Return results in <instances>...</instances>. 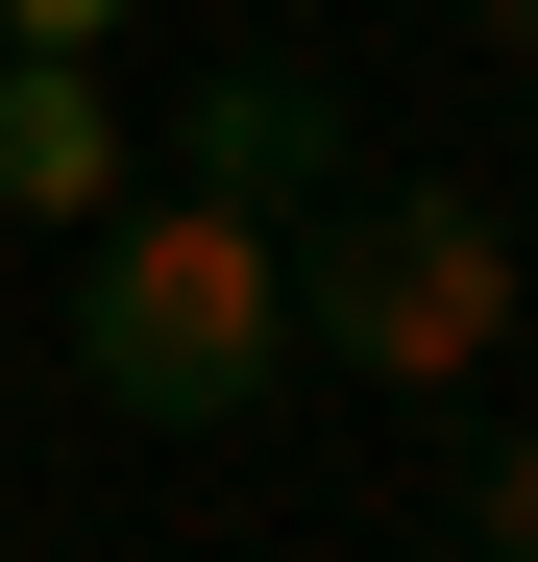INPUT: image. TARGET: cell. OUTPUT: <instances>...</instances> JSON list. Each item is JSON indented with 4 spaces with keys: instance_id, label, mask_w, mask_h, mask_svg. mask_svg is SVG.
<instances>
[{
    "instance_id": "6da1fadb",
    "label": "cell",
    "mask_w": 538,
    "mask_h": 562,
    "mask_svg": "<svg viewBox=\"0 0 538 562\" xmlns=\"http://www.w3.org/2000/svg\"><path fill=\"white\" fill-rule=\"evenodd\" d=\"M74 392L147 416V440H221L294 392V221L245 196H99V245H74Z\"/></svg>"
},
{
    "instance_id": "7a4b0ae2",
    "label": "cell",
    "mask_w": 538,
    "mask_h": 562,
    "mask_svg": "<svg viewBox=\"0 0 538 562\" xmlns=\"http://www.w3.org/2000/svg\"><path fill=\"white\" fill-rule=\"evenodd\" d=\"M514 342V221L466 171H318L294 196V367H368V392H466Z\"/></svg>"
},
{
    "instance_id": "3957f363",
    "label": "cell",
    "mask_w": 538,
    "mask_h": 562,
    "mask_svg": "<svg viewBox=\"0 0 538 562\" xmlns=\"http://www.w3.org/2000/svg\"><path fill=\"white\" fill-rule=\"evenodd\" d=\"M171 147H197V196H245V221H294L318 171H343V99H318L294 49H221V74H197V123H171Z\"/></svg>"
},
{
    "instance_id": "277c9868",
    "label": "cell",
    "mask_w": 538,
    "mask_h": 562,
    "mask_svg": "<svg viewBox=\"0 0 538 562\" xmlns=\"http://www.w3.org/2000/svg\"><path fill=\"white\" fill-rule=\"evenodd\" d=\"M99 196H123L99 49H0V221H99Z\"/></svg>"
},
{
    "instance_id": "5b68a950",
    "label": "cell",
    "mask_w": 538,
    "mask_h": 562,
    "mask_svg": "<svg viewBox=\"0 0 538 562\" xmlns=\"http://www.w3.org/2000/svg\"><path fill=\"white\" fill-rule=\"evenodd\" d=\"M466 562H538V440H466V490H440Z\"/></svg>"
},
{
    "instance_id": "8992f818",
    "label": "cell",
    "mask_w": 538,
    "mask_h": 562,
    "mask_svg": "<svg viewBox=\"0 0 538 562\" xmlns=\"http://www.w3.org/2000/svg\"><path fill=\"white\" fill-rule=\"evenodd\" d=\"M99 25H147V0H0V49H99Z\"/></svg>"
},
{
    "instance_id": "52a82bcc",
    "label": "cell",
    "mask_w": 538,
    "mask_h": 562,
    "mask_svg": "<svg viewBox=\"0 0 538 562\" xmlns=\"http://www.w3.org/2000/svg\"><path fill=\"white\" fill-rule=\"evenodd\" d=\"M466 25H490V49H538V0H466Z\"/></svg>"
}]
</instances>
